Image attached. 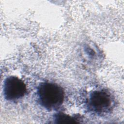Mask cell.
Here are the masks:
<instances>
[{"instance_id": "6da1fadb", "label": "cell", "mask_w": 124, "mask_h": 124, "mask_svg": "<svg viewBox=\"0 0 124 124\" xmlns=\"http://www.w3.org/2000/svg\"><path fill=\"white\" fill-rule=\"evenodd\" d=\"M37 101L39 105L49 111L58 109L63 104L65 93L62 88L58 84L50 82L39 84L36 91Z\"/></svg>"}, {"instance_id": "7a4b0ae2", "label": "cell", "mask_w": 124, "mask_h": 124, "mask_svg": "<svg viewBox=\"0 0 124 124\" xmlns=\"http://www.w3.org/2000/svg\"><path fill=\"white\" fill-rule=\"evenodd\" d=\"M113 97L108 91L98 89L92 91L87 99L86 105L90 111L98 115L110 112L113 108Z\"/></svg>"}, {"instance_id": "3957f363", "label": "cell", "mask_w": 124, "mask_h": 124, "mask_svg": "<svg viewBox=\"0 0 124 124\" xmlns=\"http://www.w3.org/2000/svg\"><path fill=\"white\" fill-rule=\"evenodd\" d=\"M27 90L25 82L16 76H9L3 82V96L7 101H16L22 98L27 93Z\"/></svg>"}, {"instance_id": "277c9868", "label": "cell", "mask_w": 124, "mask_h": 124, "mask_svg": "<svg viewBox=\"0 0 124 124\" xmlns=\"http://www.w3.org/2000/svg\"><path fill=\"white\" fill-rule=\"evenodd\" d=\"M53 120L57 124H75L79 123L78 118L64 113L59 112L54 115Z\"/></svg>"}]
</instances>
